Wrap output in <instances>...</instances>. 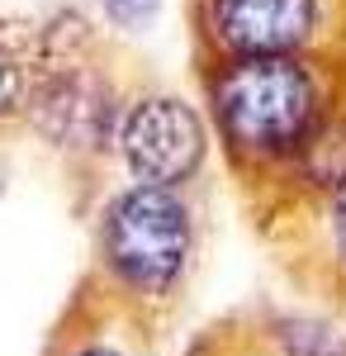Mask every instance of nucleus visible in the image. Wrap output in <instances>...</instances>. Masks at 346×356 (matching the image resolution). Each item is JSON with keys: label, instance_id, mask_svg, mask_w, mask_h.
I'll use <instances>...</instances> for the list:
<instances>
[{"label": "nucleus", "instance_id": "f257e3e1", "mask_svg": "<svg viewBox=\"0 0 346 356\" xmlns=\"http://www.w3.org/2000/svg\"><path fill=\"white\" fill-rule=\"evenodd\" d=\"M213 110L228 143L256 157H275L313 138L318 86L290 57H242L213 81Z\"/></svg>", "mask_w": 346, "mask_h": 356}, {"label": "nucleus", "instance_id": "f03ea898", "mask_svg": "<svg viewBox=\"0 0 346 356\" xmlns=\"http://www.w3.org/2000/svg\"><path fill=\"white\" fill-rule=\"evenodd\" d=\"M109 271L129 290L166 295L190 261V209L166 186H133L105 209L100 228Z\"/></svg>", "mask_w": 346, "mask_h": 356}, {"label": "nucleus", "instance_id": "7ed1b4c3", "mask_svg": "<svg viewBox=\"0 0 346 356\" xmlns=\"http://www.w3.org/2000/svg\"><path fill=\"white\" fill-rule=\"evenodd\" d=\"M119 152L138 176V186L176 191L204 162V124L190 105L171 100V95L142 100L129 110L124 129H119Z\"/></svg>", "mask_w": 346, "mask_h": 356}, {"label": "nucleus", "instance_id": "20e7f679", "mask_svg": "<svg viewBox=\"0 0 346 356\" xmlns=\"http://www.w3.org/2000/svg\"><path fill=\"white\" fill-rule=\"evenodd\" d=\"M209 24L242 57H285L313 33V0H209Z\"/></svg>", "mask_w": 346, "mask_h": 356}, {"label": "nucleus", "instance_id": "39448f33", "mask_svg": "<svg viewBox=\"0 0 346 356\" xmlns=\"http://www.w3.org/2000/svg\"><path fill=\"white\" fill-rule=\"evenodd\" d=\"M28 114L53 143L90 147L109 134L114 105H109V90L95 86L85 72H43L28 95Z\"/></svg>", "mask_w": 346, "mask_h": 356}, {"label": "nucleus", "instance_id": "423d86ee", "mask_svg": "<svg viewBox=\"0 0 346 356\" xmlns=\"http://www.w3.org/2000/svg\"><path fill=\"white\" fill-rule=\"evenodd\" d=\"M28 95H33V76H28L24 53L10 38H0V119L15 110H28Z\"/></svg>", "mask_w": 346, "mask_h": 356}, {"label": "nucleus", "instance_id": "0eeeda50", "mask_svg": "<svg viewBox=\"0 0 346 356\" xmlns=\"http://www.w3.org/2000/svg\"><path fill=\"white\" fill-rule=\"evenodd\" d=\"M100 5H105L109 19L124 29H142L152 19V10H157V0H100Z\"/></svg>", "mask_w": 346, "mask_h": 356}, {"label": "nucleus", "instance_id": "6e6552de", "mask_svg": "<svg viewBox=\"0 0 346 356\" xmlns=\"http://www.w3.org/2000/svg\"><path fill=\"white\" fill-rule=\"evenodd\" d=\"M332 219H337V247H342V257H346V176L337 181V209H332Z\"/></svg>", "mask_w": 346, "mask_h": 356}, {"label": "nucleus", "instance_id": "1a4fd4ad", "mask_svg": "<svg viewBox=\"0 0 346 356\" xmlns=\"http://www.w3.org/2000/svg\"><path fill=\"white\" fill-rule=\"evenodd\" d=\"M76 356H119L114 347H85V352H76Z\"/></svg>", "mask_w": 346, "mask_h": 356}]
</instances>
